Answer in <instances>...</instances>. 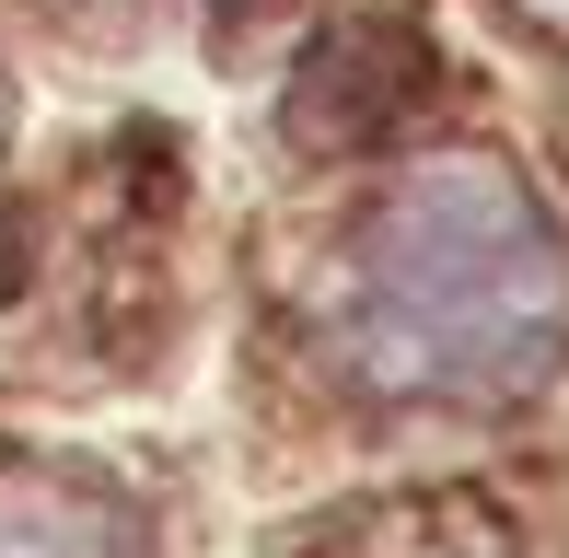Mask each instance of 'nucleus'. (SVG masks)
I'll use <instances>...</instances> for the list:
<instances>
[{"label": "nucleus", "instance_id": "obj_1", "mask_svg": "<svg viewBox=\"0 0 569 558\" xmlns=\"http://www.w3.org/2000/svg\"><path fill=\"white\" fill-rule=\"evenodd\" d=\"M338 349L383 396L488 408L558 372L569 349V245L488 151L396 175L338 257Z\"/></svg>", "mask_w": 569, "mask_h": 558}, {"label": "nucleus", "instance_id": "obj_2", "mask_svg": "<svg viewBox=\"0 0 569 558\" xmlns=\"http://www.w3.org/2000/svg\"><path fill=\"white\" fill-rule=\"evenodd\" d=\"M430 93V47H419V23H396V12H360L338 23V36L302 59V82H291V129L315 140V151H349V140H383L407 106Z\"/></svg>", "mask_w": 569, "mask_h": 558}, {"label": "nucleus", "instance_id": "obj_3", "mask_svg": "<svg viewBox=\"0 0 569 558\" xmlns=\"http://www.w3.org/2000/svg\"><path fill=\"white\" fill-rule=\"evenodd\" d=\"M0 558H140V512L93 477H0Z\"/></svg>", "mask_w": 569, "mask_h": 558}, {"label": "nucleus", "instance_id": "obj_4", "mask_svg": "<svg viewBox=\"0 0 569 558\" xmlns=\"http://www.w3.org/2000/svg\"><path fill=\"white\" fill-rule=\"evenodd\" d=\"M535 12H558V23H569V0H535Z\"/></svg>", "mask_w": 569, "mask_h": 558}]
</instances>
